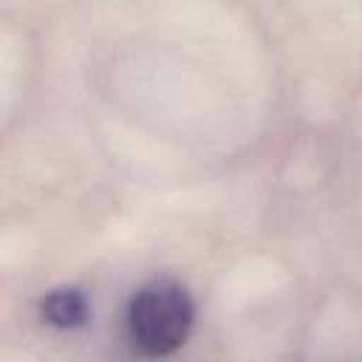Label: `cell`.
I'll return each mask as SVG.
<instances>
[{"instance_id": "obj_1", "label": "cell", "mask_w": 362, "mask_h": 362, "mask_svg": "<svg viewBox=\"0 0 362 362\" xmlns=\"http://www.w3.org/2000/svg\"><path fill=\"white\" fill-rule=\"evenodd\" d=\"M130 337L147 356H167L184 345L192 328L189 294L170 280H156L144 286L127 311Z\"/></svg>"}, {"instance_id": "obj_2", "label": "cell", "mask_w": 362, "mask_h": 362, "mask_svg": "<svg viewBox=\"0 0 362 362\" xmlns=\"http://www.w3.org/2000/svg\"><path fill=\"white\" fill-rule=\"evenodd\" d=\"M42 317L59 328H76L85 322L88 317V303L79 291L74 288H59V291H51L45 300H42Z\"/></svg>"}]
</instances>
